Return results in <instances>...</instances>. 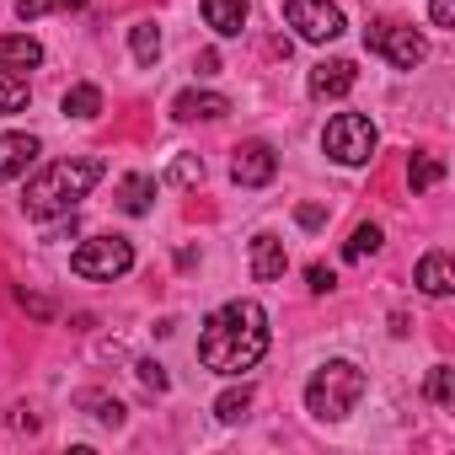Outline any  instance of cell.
Masks as SVG:
<instances>
[{
  "label": "cell",
  "mask_w": 455,
  "mask_h": 455,
  "mask_svg": "<svg viewBox=\"0 0 455 455\" xmlns=\"http://www.w3.org/2000/svg\"><path fill=\"white\" fill-rule=\"evenodd\" d=\"M268 354V311L258 300H231L204 316L198 332V359L214 375H242L252 364H263Z\"/></svg>",
  "instance_id": "6da1fadb"
},
{
  "label": "cell",
  "mask_w": 455,
  "mask_h": 455,
  "mask_svg": "<svg viewBox=\"0 0 455 455\" xmlns=\"http://www.w3.org/2000/svg\"><path fill=\"white\" fill-rule=\"evenodd\" d=\"M102 182V161L97 156H81V161H54V166H44L33 182H28V193H22V209H28V220H54V214H70L92 188Z\"/></svg>",
  "instance_id": "7a4b0ae2"
},
{
  "label": "cell",
  "mask_w": 455,
  "mask_h": 455,
  "mask_svg": "<svg viewBox=\"0 0 455 455\" xmlns=\"http://www.w3.org/2000/svg\"><path fill=\"white\" fill-rule=\"evenodd\" d=\"M359 396H364V370H359L354 359H327V364L306 380V407H311V418H322V423H343V418L359 407Z\"/></svg>",
  "instance_id": "3957f363"
},
{
  "label": "cell",
  "mask_w": 455,
  "mask_h": 455,
  "mask_svg": "<svg viewBox=\"0 0 455 455\" xmlns=\"http://www.w3.org/2000/svg\"><path fill=\"white\" fill-rule=\"evenodd\" d=\"M322 145H327V156H332L338 166H364V161L375 156V124H370L364 113H338V118L327 124Z\"/></svg>",
  "instance_id": "277c9868"
},
{
  "label": "cell",
  "mask_w": 455,
  "mask_h": 455,
  "mask_svg": "<svg viewBox=\"0 0 455 455\" xmlns=\"http://www.w3.org/2000/svg\"><path fill=\"white\" fill-rule=\"evenodd\" d=\"M364 49L380 54V60L396 65V70H412V65H423V54H428L423 33H412L407 22H370V28H364Z\"/></svg>",
  "instance_id": "5b68a950"
},
{
  "label": "cell",
  "mask_w": 455,
  "mask_h": 455,
  "mask_svg": "<svg viewBox=\"0 0 455 455\" xmlns=\"http://www.w3.org/2000/svg\"><path fill=\"white\" fill-rule=\"evenodd\" d=\"M70 268H76L81 279H124V274L134 268V247H129L124 236H92V242L76 247Z\"/></svg>",
  "instance_id": "8992f818"
},
{
  "label": "cell",
  "mask_w": 455,
  "mask_h": 455,
  "mask_svg": "<svg viewBox=\"0 0 455 455\" xmlns=\"http://www.w3.org/2000/svg\"><path fill=\"white\" fill-rule=\"evenodd\" d=\"M284 22L306 38V44H332L343 38V12L332 0H284Z\"/></svg>",
  "instance_id": "52a82bcc"
},
{
  "label": "cell",
  "mask_w": 455,
  "mask_h": 455,
  "mask_svg": "<svg viewBox=\"0 0 455 455\" xmlns=\"http://www.w3.org/2000/svg\"><path fill=\"white\" fill-rule=\"evenodd\" d=\"M274 172H279L274 145H263V140L236 145V156H231V177H236V188H268V182H274Z\"/></svg>",
  "instance_id": "ba28073f"
},
{
  "label": "cell",
  "mask_w": 455,
  "mask_h": 455,
  "mask_svg": "<svg viewBox=\"0 0 455 455\" xmlns=\"http://www.w3.org/2000/svg\"><path fill=\"white\" fill-rule=\"evenodd\" d=\"M354 81H359L354 60H322V65L311 70V97H316V102H338V97L354 92Z\"/></svg>",
  "instance_id": "9c48e42d"
},
{
  "label": "cell",
  "mask_w": 455,
  "mask_h": 455,
  "mask_svg": "<svg viewBox=\"0 0 455 455\" xmlns=\"http://www.w3.org/2000/svg\"><path fill=\"white\" fill-rule=\"evenodd\" d=\"M38 140L33 134H0V182H17L33 161H38Z\"/></svg>",
  "instance_id": "30bf717a"
},
{
  "label": "cell",
  "mask_w": 455,
  "mask_h": 455,
  "mask_svg": "<svg viewBox=\"0 0 455 455\" xmlns=\"http://www.w3.org/2000/svg\"><path fill=\"white\" fill-rule=\"evenodd\" d=\"M231 113V97H220V92H177L172 97V118L193 124V118H225Z\"/></svg>",
  "instance_id": "8fae6325"
},
{
  "label": "cell",
  "mask_w": 455,
  "mask_h": 455,
  "mask_svg": "<svg viewBox=\"0 0 455 455\" xmlns=\"http://www.w3.org/2000/svg\"><path fill=\"white\" fill-rule=\"evenodd\" d=\"M284 268H290V258H284V242L279 236H252V279L258 284H274V279H284Z\"/></svg>",
  "instance_id": "7c38bea8"
},
{
  "label": "cell",
  "mask_w": 455,
  "mask_h": 455,
  "mask_svg": "<svg viewBox=\"0 0 455 455\" xmlns=\"http://www.w3.org/2000/svg\"><path fill=\"white\" fill-rule=\"evenodd\" d=\"M418 290H423L428 300H444V295L455 290V268H450V252H428V258L418 263Z\"/></svg>",
  "instance_id": "4fadbf2b"
},
{
  "label": "cell",
  "mask_w": 455,
  "mask_h": 455,
  "mask_svg": "<svg viewBox=\"0 0 455 455\" xmlns=\"http://www.w3.org/2000/svg\"><path fill=\"white\" fill-rule=\"evenodd\" d=\"M44 65V44L38 38H28V33H17V38H0V70H38Z\"/></svg>",
  "instance_id": "5bb4252c"
},
{
  "label": "cell",
  "mask_w": 455,
  "mask_h": 455,
  "mask_svg": "<svg viewBox=\"0 0 455 455\" xmlns=\"http://www.w3.org/2000/svg\"><path fill=\"white\" fill-rule=\"evenodd\" d=\"M204 22L220 38H236L247 28V0H204Z\"/></svg>",
  "instance_id": "9a60e30c"
},
{
  "label": "cell",
  "mask_w": 455,
  "mask_h": 455,
  "mask_svg": "<svg viewBox=\"0 0 455 455\" xmlns=\"http://www.w3.org/2000/svg\"><path fill=\"white\" fill-rule=\"evenodd\" d=\"M150 198H156V177L134 172V177H124V182H118V209H124V214H145V209H150Z\"/></svg>",
  "instance_id": "2e32d148"
},
{
  "label": "cell",
  "mask_w": 455,
  "mask_h": 455,
  "mask_svg": "<svg viewBox=\"0 0 455 455\" xmlns=\"http://www.w3.org/2000/svg\"><path fill=\"white\" fill-rule=\"evenodd\" d=\"M60 108H65L70 118H97V113H102V92H97L92 81H76V86L60 97Z\"/></svg>",
  "instance_id": "e0dca14e"
},
{
  "label": "cell",
  "mask_w": 455,
  "mask_h": 455,
  "mask_svg": "<svg viewBox=\"0 0 455 455\" xmlns=\"http://www.w3.org/2000/svg\"><path fill=\"white\" fill-rule=\"evenodd\" d=\"M247 407H252V386H247V380L214 396V418H220V423H242V418H247Z\"/></svg>",
  "instance_id": "ac0fdd59"
},
{
  "label": "cell",
  "mask_w": 455,
  "mask_h": 455,
  "mask_svg": "<svg viewBox=\"0 0 455 455\" xmlns=\"http://www.w3.org/2000/svg\"><path fill=\"white\" fill-rule=\"evenodd\" d=\"M129 49H134L140 65H156V54H161V28H156V22H134V28H129Z\"/></svg>",
  "instance_id": "d6986e66"
},
{
  "label": "cell",
  "mask_w": 455,
  "mask_h": 455,
  "mask_svg": "<svg viewBox=\"0 0 455 455\" xmlns=\"http://www.w3.org/2000/svg\"><path fill=\"white\" fill-rule=\"evenodd\" d=\"M439 177H444V161H439V156H412V161H407V182H412V193L434 188Z\"/></svg>",
  "instance_id": "ffe728a7"
},
{
  "label": "cell",
  "mask_w": 455,
  "mask_h": 455,
  "mask_svg": "<svg viewBox=\"0 0 455 455\" xmlns=\"http://www.w3.org/2000/svg\"><path fill=\"white\" fill-rule=\"evenodd\" d=\"M81 407H92V418H97V423H108V428H118V423H124V402H118V396L81 391Z\"/></svg>",
  "instance_id": "44dd1931"
},
{
  "label": "cell",
  "mask_w": 455,
  "mask_h": 455,
  "mask_svg": "<svg viewBox=\"0 0 455 455\" xmlns=\"http://www.w3.org/2000/svg\"><path fill=\"white\" fill-rule=\"evenodd\" d=\"M370 252H380V225H354V236H348L343 258H348V263H364Z\"/></svg>",
  "instance_id": "7402d4cb"
},
{
  "label": "cell",
  "mask_w": 455,
  "mask_h": 455,
  "mask_svg": "<svg viewBox=\"0 0 455 455\" xmlns=\"http://www.w3.org/2000/svg\"><path fill=\"white\" fill-rule=\"evenodd\" d=\"M28 108V81L12 76V70H0V118L6 113H22Z\"/></svg>",
  "instance_id": "603a6c76"
},
{
  "label": "cell",
  "mask_w": 455,
  "mask_h": 455,
  "mask_svg": "<svg viewBox=\"0 0 455 455\" xmlns=\"http://www.w3.org/2000/svg\"><path fill=\"white\" fill-rule=\"evenodd\" d=\"M428 402H439V407L455 402V370H450V364H434V370H428Z\"/></svg>",
  "instance_id": "cb8c5ba5"
},
{
  "label": "cell",
  "mask_w": 455,
  "mask_h": 455,
  "mask_svg": "<svg viewBox=\"0 0 455 455\" xmlns=\"http://www.w3.org/2000/svg\"><path fill=\"white\" fill-rule=\"evenodd\" d=\"M172 182H182V188L204 182V161H198V156H177V161H172Z\"/></svg>",
  "instance_id": "d4e9b609"
},
{
  "label": "cell",
  "mask_w": 455,
  "mask_h": 455,
  "mask_svg": "<svg viewBox=\"0 0 455 455\" xmlns=\"http://www.w3.org/2000/svg\"><path fill=\"white\" fill-rule=\"evenodd\" d=\"M134 370H140V386H145V391H166V386H172V380H166V370H161L156 359H140Z\"/></svg>",
  "instance_id": "484cf974"
},
{
  "label": "cell",
  "mask_w": 455,
  "mask_h": 455,
  "mask_svg": "<svg viewBox=\"0 0 455 455\" xmlns=\"http://www.w3.org/2000/svg\"><path fill=\"white\" fill-rule=\"evenodd\" d=\"M428 17H434V28H455V0H428Z\"/></svg>",
  "instance_id": "4316f807"
},
{
  "label": "cell",
  "mask_w": 455,
  "mask_h": 455,
  "mask_svg": "<svg viewBox=\"0 0 455 455\" xmlns=\"http://www.w3.org/2000/svg\"><path fill=\"white\" fill-rule=\"evenodd\" d=\"M295 220L306 225V231H316V225L327 220V209H322V204H300V209H295Z\"/></svg>",
  "instance_id": "83f0119b"
},
{
  "label": "cell",
  "mask_w": 455,
  "mask_h": 455,
  "mask_svg": "<svg viewBox=\"0 0 455 455\" xmlns=\"http://www.w3.org/2000/svg\"><path fill=\"white\" fill-rule=\"evenodd\" d=\"M306 279H311V290H316V295H327V290L338 284V279H332V268H322V263H316V268H311Z\"/></svg>",
  "instance_id": "f1b7e54d"
},
{
  "label": "cell",
  "mask_w": 455,
  "mask_h": 455,
  "mask_svg": "<svg viewBox=\"0 0 455 455\" xmlns=\"http://www.w3.org/2000/svg\"><path fill=\"white\" fill-rule=\"evenodd\" d=\"M49 12V0H17V17L22 22H33V17H44Z\"/></svg>",
  "instance_id": "f546056e"
},
{
  "label": "cell",
  "mask_w": 455,
  "mask_h": 455,
  "mask_svg": "<svg viewBox=\"0 0 455 455\" xmlns=\"http://www.w3.org/2000/svg\"><path fill=\"white\" fill-rule=\"evenodd\" d=\"M22 306H28V311H33V316H49V311H54V306H49V300H44V295H28V290H22Z\"/></svg>",
  "instance_id": "4dcf8cb0"
},
{
  "label": "cell",
  "mask_w": 455,
  "mask_h": 455,
  "mask_svg": "<svg viewBox=\"0 0 455 455\" xmlns=\"http://www.w3.org/2000/svg\"><path fill=\"white\" fill-rule=\"evenodd\" d=\"M49 6H60V12H81L86 0H49Z\"/></svg>",
  "instance_id": "1f68e13d"
}]
</instances>
